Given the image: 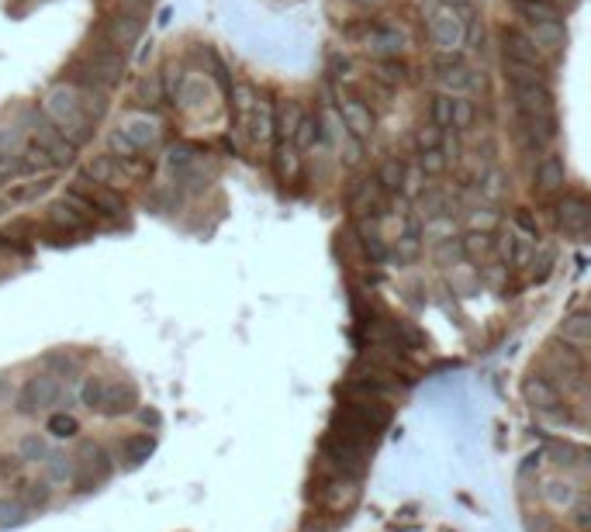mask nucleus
<instances>
[{
    "mask_svg": "<svg viewBox=\"0 0 591 532\" xmlns=\"http://www.w3.org/2000/svg\"><path fill=\"white\" fill-rule=\"evenodd\" d=\"M460 253H464V259H470V263H485V259L495 256V236H491V232L470 228L467 236L460 239Z\"/></svg>",
    "mask_w": 591,
    "mask_h": 532,
    "instance_id": "28",
    "label": "nucleus"
},
{
    "mask_svg": "<svg viewBox=\"0 0 591 532\" xmlns=\"http://www.w3.org/2000/svg\"><path fill=\"white\" fill-rule=\"evenodd\" d=\"M502 59H516V63H526V66H536L550 73L546 55L533 45V38L522 32V28H502Z\"/></svg>",
    "mask_w": 591,
    "mask_h": 532,
    "instance_id": "16",
    "label": "nucleus"
},
{
    "mask_svg": "<svg viewBox=\"0 0 591 532\" xmlns=\"http://www.w3.org/2000/svg\"><path fill=\"white\" fill-rule=\"evenodd\" d=\"M374 80H381V84H391L398 86L401 80H405V63H398V55H387V59H377L374 63Z\"/></svg>",
    "mask_w": 591,
    "mask_h": 532,
    "instance_id": "43",
    "label": "nucleus"
},
{
    "mask_svg": "<svg viewBox=\"0 0 591 532\" xmlns=\"http://www.w3.org/2000/svg\"><path fill=\"white\" fill-rule=\"evenodd\" d=\"M59 395H63V387H59V377H53V374H38V377H32L25 387H21L18 395V412H45V408H53L55 401H59Z\"/></svg>",
    "mask_w": 591,
    "mask_h": 532,
    "instance_id": "13",
    "label": "nucleus"
},
{
    "mask_svg": "<svg viewBox=\"0 0 591 532\" xmlns=\"http://www.w3.org/2000/svg\"><path fill=\"white\" fill-rule=\"evenodd\" d=\"M105 153L107 156H115V159H132V156H142L132 142H128V136H125L122 128L115 125V128H107V136H105Z\"/></svg>",
    "mask_w": 591,
    "mask_h": 532,
    "instance_id": "38",
    "label": "nucleus"
},
{
    "mask_svg": "<svg viewBox=\"0 0 591 532\" xmlns=\"http://www.w3.org/2000/svg\"><path fill=\"white\" fill-rule=\"evenodd\" d=\"M80 101H84V90H80V86L70 84V80H55V84L42 94L38 111H42V118L45 121H53L55 128H66L73 118L84 115Z\"/></svg>",
    "mask_w": 591,
    "mask_h": 532,
    "instance_id": "5",
    "label": "nucleus"
},
{
    "mask_svg": "<svg viewBox=\"0 0 591 532\" xmlns=\"http://www.w3.org/2000/svg\"><path fill=\"white\" fill-rule=\"evenodd\" d=\"M588 311H591V294H588Z\"/></svg>",
    "mask_w": 591,
    "mask_h": 532,
    "instance_id": "61",
    "label": "nucleus"
},
{
    "mask_svg": "<svg viewBox=\"0 0 591 532\" xmlns=\"http://www.w3.org/2000/svg\"><path fill=\"white\" fill-rule=\"evenodd\" d=\"M512 232H516L522 242H533V246L539 242V222L529 215V207H516V211H512Z\"/></svg>",
    "mask_w": 591,
    "mask_h": 532,
    "instance_id": "40",
    "label": "nucleus"
},
{
    "mask_svg": "<svg viewBox=\"0 0 591 532\" xmlns=\"http://www.w3.org/2000/svg\"><path fill=\"white\" fill-rule=\"evenodd\" d=\"M526 35L533 38V45H536L546 59L556 55V52H564V45H567V32H564L560 21H536V25H526Z\"/></svg>",
    "mask_w": 591,
    "mask_h": 532,
    "instance_id": "22",
    "label": "nucleus"
},
{
    "mask_svg": "<svg viewBox=\"0 0 591 532\" xmlns=\"http://www.w3.org/2000/svg\"><path fill=\"white\" fill-rule=\"evenodd\" d=\"M301 118H305V107H301V104L280 101L277 104V142H295Z\"/></svg>",
    "mask_w": 591,
    "mask_h": 532,
    "instance_id": "31",
    "label": "nucleus"
},
{
    "mask_svg": "<svg viewBox=\"0 0 591 532\" xmlns=\"http://www.w3.org/2000/svg\"><path fill=\"white\" fill-rule=\"evenodd\" d=\"M332 436H339V439H349V443H364V447H370L374 443V436L381 429H374L370 422H366L364 415L356 412L353 405H343V408H336V415H332V426H329Z\"/></svg>",
    "mask_w": 591,
    "mask_h": 532,
    "instance_id": "15",
    "label": "nucleus"
},
{
    "mask_svg": "<svg viewBox=\"0 0 591 532\" xmlns=\"http://www.w3.org/2000/svg\"><path fill=\"white\" fill-rule=\"evenodd\" d=\"M550 532H560V529H550Z\"/></svg>",
    "mask_w": 591,
    "mask_h": 532,
    "instance_id": "63",
    "label": "nucleus"
},
{
    "mask_svg": "<svg viewBox=\"0 0 591 532\" xmlns=\"http://www.w3.org/2000/svg\"><path fill=\"white\" fill-rule=\"evenodd\" d=\"M366 4H381V0H366Z\"/></svg>",
    "mask_w": 591,
    "mask_h": 532,
    "instance_id": "59",
    "label": "nucleus"
},
{
    "mask_svg": "<svg viewBox=\"0 0 591 532\" xmlns=\"http://www.w3.org/2000/svg\"><path fill=\"white\" fill-rule=\"evenodd\" d=\"M360 249H364V256L370 263H384L387 259V246H384L381 232L374 228V225H366V218H360Z\"/></svg>",
    "mask_w": 591,
    "mask_h": 532,
    "instance_id": "33",
    "label": "nucleus"
},
{
    "mask_svg": "<svg viewBox=\"0 0 591 532\" xmlns=\"http://www.w3.org/2000/svg\"><path fill=\"white\" fill-rule=\"evenodd\" d=\"M516 4H526V0H512V7H516Z\"/></svg>",
    "mask_w": 591,
    "mask_h": 532,
    "instance_id": "58",
    "label": "nucleus"
},
{
    "mask_svg": "<svg viewBox=\"0 0 591 532\" xmlns=\"http://www.w3.org/2000/svg\"><path fill=\"white\" fill-rule=\"evenodd\" d=\"M519 132L533 149H546L556 138V118H526V115H519Z\"/></svg>",
    "mask_w": 591,
    "mask_h": 532,
    "instance_id": "27",
    "label": "nucleus"
},
{
    "mask_svg": "<svg viewBox=\"0 0 591 532\" xmlns=\"http://www.w3.org/2000/svg\"><path fill=\"white\" fill-rule=\"evenodd\" d=\"M429 118L439 132H453V97L450 94H436L429 104Z\"/></svg>",
    "mask_w": 591,
    "mask_h": 532,
    "instance_id": "42",
    "label": "nucleus"
},
{
    "mask_svg": "<svg viewBox=\"0 0 591 532\" xmlns=\"http://www.w3.org/2000/svg\"><path fill=\"white\" fill-rule=\"evenodd\" d=\"M274 170L284 184H295L297 176H301V149H297L295 142H277L274 146Z\"/></svg>",
    "mask_w": 591,
    "mask_h": 532,
    "instance_id": "26",
    "label": "nucleus"
},
{
    "mask_svg": "<svg viewBox=\"0 0 591 532\" xmlns=\"http://www.w3.org/2000/svg\"><path fill=\"white\" fill-rule=\"evenodd\" d=\"M94 225L84 218V211L73 205L70 197L63 201H53L45 207V222H42V236L45 242H73V239H84L90 236Z\"/></svg>",
    "mask_w": 591,
    "mask_h": 532,
    "instance_id": "3",
    "label": "nucleus"
},
{
    "mask_svg": "<svg viewBox=\"0 0 591 532\" xmlns=\"http://www.w3.org/2000/svg\"><path fill=\"white\" fill-rule=\"evenodd\" d=\"M7 253H28V249H21L18 242H11L7 239V232L0 228V256H7Z\"/></svg>",
    "mask_w": 591,
    "mask_h": 532,
    "instance_id": "56",
    "label": "nucleus"
},
{
    "mask_svg": "<svg viewBox=\"0 0 591 532\" xmlns=\"http://www.w3.org/2000/svg\"><path fill=\"white\" fill-rule=\"evenodd\" d=\"M73 194H80L87 205H94L105 218H125V211H128V201H125V194L118 187H111V184H97V180H87V176H76L70 184Z\"/></svg>",
    "mask_w": 591,
    "mask_h": 532,
    "instance_id": "9",
    "label": "nucleus"
},
{
    "mask_svg": "<svg viewBox=\"0 0 591 532\" xmlns=\"http://www.w3.org/2000/svg\"><path fill=\"white\" fill-rule=\"evenodd\" d=\"M564 4H577V0H564Z\"/></svg>",
    "mask_w": 591,
    "mask_h": 532,
    "instance_id": "60",
    "label": "nucleus"
},
{
    "mask_svg": "<svg viewBox=\"0 0 591 532\" xmlns=\"http://www.w3.org/2000/svg\"><path fill=\"white\" fill-rule=\"evenodd\" d=\"M312 498L326 512H349L356 505V498H360V484H356V477H346V474H329L312 491Z\"/></svg>",
    "mask_w": 591,
    "mask_h": 532,
    "instance_id": "10",
    "label": "nucleus"
},
{
    "mask_svg": "<svg viewBox=\"0 0 591 532\" xmlns=\"http://www.w3.org/2000/svg\"><path fill=\"white\" fill-rule=\"evenodd\" d=\"M433 84L439 86V94L470 97L474 90L485 86V76H481L474 66H467L464 59H456V55H439L433 66Z\"/></svg>",
    "mask_w": 591,
    "mask_h": 532,
    "instance_id": "4",
    "label": "nucleus"
},
{
    "mask_svg": "<svg viewBox=\"0 0 591 532\" xmlns=\"http://www.w3.org/2000/svg\"><path fill=\"white\" fill-rule=\"evenodd\" d=\"M215 97V90H211V84L201 76V73H187V80L180 84V90H176L174 101L184 107V111H201L205 104Z\"/></svg>",
    "mask_w": 591,
    "mask_h": 532,
    "instance_id": "24",
    "label": "nucleus"
},
{
    "mask_svg": "<svg viewBox=\"0 0 591 532\" xmlns=\"http://www.w3.org/2000/svg\"><path fill=\"white\" fill-rule=\"evenodd\" d=\"M322 457L332 467V474H346V477H360L366 470V447L364 443H349L339 436H326L322 443Z\"/></svg>",
    "mask_w": 591,
    "mask_h": 532,
    "instance_id": "8",
    "label": "nucleus"
},
{
    "mask_svg": "<svg viewBox=\"0 0 591 532\" xmlns=\"http://www.w3.org/2000/svg\"><path fill=\"white\" fill-rule=\"evenodd\" d=\"M443 136H446V132H439L436 125H422V128L416 132V149L418 153H426V149H439V146H443Z\"/></svg>",
    "mask_w": 591,
    "mask_h": 532,
    "instance_id": "50",
    "label": "nucleus"
},
{
    "mask_svg": "<svg viewBox=\"0 0 591 532\" xmlns=\"http://www.w3.org/2000/svg\"><path fill=\"white\" fill-rule=\"evenodd\" d=\"M315 532H326V529H315Z\"/></svg>",
    "mask_w": 591,
    "mask_h": 532,
    "instance_id": "62",
    "label": "nucleus"
},
{
    "mask_svg": "<svg viewBox=\"0 0 591 532\" xmlns=\"http://www.w3.org/2000/svg\"><path fill=\"white\" fill-rule=\"evenodd\" d=\"M418 253H422V236H418V232H405L398 239V246H395V256L408 263V259H416Z\"/></svg>",
    "mask_w": 591,
    "mask_h": 532,
    "instance_id": "51",
    "label": "nucleus"
},
{
    "mask_svg": "<svg viewBox=\"0 0 591 532\" xmlns=\"http://www.w3.org/2000/svg\"><path fill=\"white\" fill-rule=\"evenodd\" d=\"M318 142H326V136H322V118L305 111V118H301V125H297L295 146L301 149V153H305V149H315Z\"/></svg>",
    "mask_w": 591,
    "mask_h": 532,
    "instance_id": "35",
    "label": "nucleus"
},
{
    "mask_svg": "<svg viewBox=\"0 0 591 532\" xmlns=\"http://www.w3.org/2000/svg\"><path fill=\"white\" fill-rule=\"evenodd\" d=\"M329 69H332V76H336V80H346L349 59H339V55H332V59H329Z\"/></svg>",
    "mask_w": 591,
    "mask_h": 532,
    "instance_id": "55",
    "label": "nucleus"
},
{
    "mask_svg": "<svg viewBox=\"0 0 591 532\" xmlns=\"http://www.w3.org/2000/svg\"><path fill=\"white\" fill-rule=\"evenodd\" d=\"M45 190H49V180L35 176L28 184H11V187L4 190V197H7V205H28V201H38Z\"/></svg>",
    "mask_w": 591,
    "mask_h": 532,
    "instance_id": "32",
    "label": "nucleus"
},
{
    "mask_svg": "<svg viewBox=\"0 0 591 532\" xmlns=\"http://www.w3.org/2000/svg\"><path fill=\"white\" fill-rule=\"evenodd\" d=\"M163 101H166V90H163V84H159V76H142L139 84L132 86V111L159 115Z\"/></svg>",
    "mask_w": 591,
    "mask_h": 532,
    "instance_id": "25",
    "label": "nucleus"
},
{
    "mask_svg": "<svg viewBox=\"0 0 591 532\" xmlns=\"http://www.w3.org/2000/svg\"><path fill=\"white\" fill-rule=\"evenodd\" d=\"M436 4H446V7H456V11H467L474 0H436Z\"/></svg>",
    "mask_w": 591,
    "mask_h": 532,
    "instance_id": "57",
    "label": "nucleus"
},
{
    "mask_svg": "<svg viewBox=\"0 0 591 532\" xmlns=\"http://www.w3.org/2000/svg\"><path fill=\"white\" fill-rule=\"evenodd\" d=\"M125 69H128V55L111 49L101 35L90 32L80 52L63 66L59 80H70L80 90H111V86H118L125 80Z\"/></svg>",
    "mask_w": 591,
    "mask_h": 532,
    "instance_id": "1",
    "label": "nucleus"
},
{
    "mask_svg": "<svg viewBox=\"0 0 591 532\" xmlns=\"http://www.w3.org/2000/svg\"><path fill=\"white\" fill-rule=\"evenodd\" d=\"M21 470H25V460H15V457H0V481H18Z\"/></svg>",
    "mask_w": 591,
    "mask_h": 532,
    "instance_id": "54",
    "label": "nucleus"
},
{
    "mask_svg": "<svg viewBox=\"0 0 591 532\" xmlns=\"http://www.w3.org/2000/svg\"><path fill=\"white\" fill-rule=\"evenodd\" d=\"M426 180H429V176L422 173V166H418V163H416V166H408L401 194H405V197H418V194H422V187H426Z\"/></svg>",
    "mask_w": 591,
    "mask_h": 532,
    "instance_id": "52",
    "label": "nucleus"
},
{
    "mask_svg": "<svg viewBox=\"0 0 591 532\" xmlns=\"http://www.w3.org/2000/svg\"><path fill=\"white\" fill-rule=\"evenodd\" d=\"M153 449H156V439H153L149 432H135V436L125 439V460H128V464H142Z\"/></svg>",
    "mask_w": 591,
    "mask_h": 532,
    "instance_id": "37",
    "label": "nucleus"
},
{
    "mask_svg": "<svg viewBox=\"0 0 591 532\" xmlns=\"http://www.w3.org/2000/svg\"><path fill=\"white\" fill-rule=\"evenodd\" d=\"M142 32H145V11H135V7H115L94 25V35H101L111 49L125 55L142 42Z\"/></svg>",
    "mask_w": 591,
    "mask_h": 532,
    "instance_id": "2",
    "label": "nucleus"
},
{
    "mask_svg": "<svg viewBox=\"0 0 591 532\" xmlns=\"http://www.w3.org/2000/svg\"><path fill=\"white\" fill-rule=\"evenodd\" d=\"M80 176H87V180H97V184H111V187L122 190V184H125L122 159H115V156H107V153L90 156L87 163L80 166Z\"/></svg>",
    "mask_w": 591,
    "mask_h": 532,
    "instance_id": "23",
    "label": "nucleus"
},
{
    "mask_svg": "<svg viewBox=\"0 0 591 532\" xmlns=\"http://www.w3.org/2000/svg\"><path fill=\"white\" fill-rule=\"evenodd\" d=\"M366 49L377 52L381 59H387V55H398V52H401V35L387 32V28H381V25H374V28H370V35H366Z\"/></svg>",
    "mask_w": 591,
    "mask_h": 532,
    "instance_id": "34",
    "label": "nucleus"
},
{
    "mask_svg": "<svg viewBox=\"0 0 591 532\" xmlns=\"http://www.w3.org/2000/svg\"><path fill=\"white\" fill-rule=\"evenodd\" d=\"M339 115H343V125H346L349 136L360 138V142H370L374 132H377V115L356 94H343L339 97Z\"/></svg>",
    "mask_w": 591,
    "mask_h": 532,
    "instance_id": "14",
    "label": "nucleus"
},
{
    "mask_svg": "<svg viewBox=\"0 0 591 532\" xmlns=\"http://www.w3.org/2000/svg\"><path fill=\"white\" fill-rule=\"evenodd\" d=\"M556 339L564 346H571L574 353H591V311L567 315L556 328Z\"/></svg>",
    "mask_w": 591,
    "mask_h": 532,
    "instance_id": "21",
    "label": "nucleus"
},
{
    "mask_svg": "<svg viewBox=\"0 0 591 532\" xmlns=\"http://www.w3.org/2000/svg\"><path fill=\"white\" fill-rule=\"evenodd\" d=\"M118 128L128 136V142H132L142 156L153 153L159 146V138H163V121H159V115H149V111H128V115L118 121Z\"/></svg>",
    "mask_w": 591,
    "mask_h": 532,
    "instance_id": "11",
    "label": "nucleus"
},
{
    "mask_svg": "<svg viewBox=\"0 0 591 532\" xmlns=\"http://www.w3.org/2000/svg\"><path fill=\"white\" fill-rule=\"evenodd\" d=\"M477 118V107L470 97H453V132H467Z\"/></svg>",
    "mask_w": 591,
    "mask_h": 532,
    "instance_id": "45",
    "label": "nucleus"
},
{
    "mask_svg": "<svg viewBox=\"0 0 591 532\" xmlns=\"http://www.w3.org/2000/svg\"><path fill=\"white\" fill-rule=\"evenodd\" d=\"M184 80H187V73H184V63H176V59H170V63L163 66V73H159V84L166 90V97H176V90H180Z\"/></svg>",
    "mask_w": 591,
    "mask_h": 532,
    "instance_id": "47",
    "label": "nucleus"
},
{
    "mask_svg": "<svg viewBox=\"0 0 591 532\" xmlns=\"http://www.w3.org/2000/svg\"><path fill=\"white\" fill-rule=\"evenodd\" d=\"M21 460H25V464H45V460H49V447H45V439H38V436L21 439Z\"/></svg>",
    "mask_w": 591,
    "mask_h": 532,
    "instance_id": "48",
    "label": "nucleus"
},
{
    "mask_svg": "<svg viewBox=\"0 0 591 532\" xmlns=\"http://www.w3.org/2000/svg\"><path fill=\"white\" fill-rule=\"evenodd\" d=\"M381 184L377 180H353L346 190V205L353 211V218H370V211H381Z\"/></svg>",
    "mask_w": 591,
    "mask_h": 532,
    "instance_id": "20",
    "label": "nucleus"
},
{
    "mask_svg": "<svg viewBox=\"0 0 591 532\" xmlns=\"http://www.w3.org/2000/svg\"><path fill=\"white\" fill-rule=\"evenodd\" d=\"M245 132V138L253 142V146H266L270 138H277V107L270 101H256V107H253V115L239 125Z\"/></svg>",
    "mask_w": 591,
    "mask_h": 532,
    "instance_id": "18",
    "label": "nucleus"
},
{
    "mask_svg": "<svg viewBox=\"0 0 591 532\" xmlns=\"http://www.w3.org/2000/svg\"><path fill=\"white\" fill-rule=\"evenodd\" d=\"M28 516H32V508H28L21 498L0 501V529H15V526H21Z\"/></svg>",
    "mask_w": 591,
    "mask_h": 532,
    "instance_id": "41",
    "label": "nucleus"
},
{
    "mask_svg": "<svg viewBox=\"0 0 591 532\" xmlns=\"http://www.w3.org/2000/svg\"><path fill=\"white\" fill-rule=\"evenodd\" d=\"M522 397L529 408H536L543 415H556V408H560V387L543 374H529L522 380Z\"/></svg>",
    "mask_w": 591,
    "mask_h": 532,
    "instance_id": "17",
    "label": "nucleus"
},
{
    "mask_svg": "<svg viewBox=\"0 0 591 532\" xmlns=\"http://www.w3.org/2000/svg\"><path fill=\"white\" fill-rule=\"evenodd\" d=\"M516 11L529 25H536V21H560V11H556L554 0H526V4H516Z\"/></svg>",
    "mask_w": 591,
    "mask_h": 532,
    "instance_id": "36",
    "label": "nucleus"
},
{
    "mask_svg": "<svg viewBox=\"0 0 591 532\" xmlns=\"http://www.w3.org/2000/svg\"><path fill=\"white\" fill-rule=\"evenodd\" d=\"M49 432H53V436H59V439H73V436L80 432V422H76L73 415H66V412H53V415H49Z\"/></svg>",
    "mask_w": 591,
    "mask_h": 532,
    "instance_id": "49",
    "label": "nucleus"
},
{
    "mask_svg": "<svg viewBox=\"0 0 591 532\" xmlns=\"http://www.w3.org/2000/svg\"><path fill=\"white\" fill-rule=\"evenodd\" d=\"M481 197H487V201H498L505 194V173L498 170V166H491V170L481 173Z\"/></svg>",
    "mask_w": 591,
    "mask_h": 532,
    "instance_id": "46",
    "label": "nucleus"
},
{
    "mask_svg": "<svg viewBox=\"0 0 591 532\" xmlns=\"http://www.w3.org/2000/svg\"><path fill=\"white\" fill-rule=\"evenodd\" d=\"M533 187L539 194H564L567 187V166L556 153H546L533 170Z\"/></svg>",
    "mask_w": 591,
    "mask_h": 532,
    "instance_id": "19",
    "label": "nucleus"
},
{
    "mask_svg": "<svg viewBox=\"0 0 591 532\" xmlns=\"http://www.w3.org/2000/svg\"><path fill=\"white\" fill-rule=\"evenodd\" d=\"M512 104L516 111L526 118H556V101L554 90L546 86V80H529V84H508Z\"/></svg>",
    "mask_w": 591,
    "mask_h": 532,
    "instance_id": "7",
    "label": "nucleus"
},
{
    "mask_svg": "<svg viewBox=\"0 0 591 532\" xmlns=\"http://www.w3.org/2000/svg\"><path fill=\"white\" fill-rule=\"evenodd\" d=\"M429 38H433V45L439 52L453 55V52L467 42V21L460 17V11H456V7L436 4L433 17H429Z\"/></svg>",
    "mask_w": 591,
    "mask_h": 532,
    "instance_id": "6",
    "label": "nucleus"
},
{
    "mask_svg": "<svg viewBox=\"0 0 591 532\" xmlns=\"http://www.w3.org/2000/svg\"><path fill=\"white\" fill-rule=\"evenodd\" d=\"M32 142H35L38 149H45V153L53 156L55 170H63V166H73V159H76V153H80L76 146H70V142H66V136L55 128L53 121L42 118V111H38L35 125H32Z\"/></svg>",
    "mask_w": 591,
    "mask_h": 532,
    "instance_id": "12",
    "label": "nucleus"
},
{
    "mask_svg": "<svg viewBox=\"0 0 591 532\" xmlns=\"http://www.w3.org/2000/svg\"><path fill=\"white\" fill-rule=\"evenodd\" d=\"M80 107H84V115H87L90 121H97V125H101V118H105L107 107H111V90H84V101H80Z\"/></svg>",
    "mask_w": 591,
    "mask_h": 532,
    "instance_id": "39",
    "label": "nucleus"
},
{
    "mask_svg": "<svg viewBox=\"0 0 591 532\" xmlns=\"http://www.w3.org/2000/svg\"><path fill=\"white\" fill-rule=\"evenodd\" d=\"M42 363H45V366H53V377H63L66 370H73V366H76V360H73V356H66V353H49V356H42Z\"/></svg>",
    "mask_w": 591,
    "mask_h": 532,
    "instance_id": "53",
    "label": "nucleus"
},
{
    "mask_svg": "<svg viewBox=\"0 0 591 532\" xmlns=\"http://www.w3.org/2000/svg\"><path fill=\"white\" fill-rule=\"evenodd\" d=\"M546 370L554 377H567V380H581V360L571 346H560V349H550L546 356Z\"/></svg>",
    "mask_w": 591,
    "mask_h": 532,
    "instance_id": "29",
    "label": "nucleus"
},
{
    "mask_svg": "<svg viewBox=\"0 0 591 532\" xmlns=\"http://www.w3.org/2000/svg\"><path fill=\"white\" fill-rule=\"evenodd\" d=\"M418 166L426 176H443L446 166H450V156L443 153V146L439 149H426V153H418Z\"/></svg>",
    "mask_w": 591,
    "mask_h": 532,
    "instance_id": "44",
    "label": "nucleus"
},
{
    "mask_svg": "<svg viewBox=\"0 0 591 532\" xmlns=\"http://www.w3.org/2000/svg\"><path fill=\"white\" fill-rule=\"evenodd\" d=\"M405 173H408V163L405 159H398V156H387L381 166H377V184H381L384 194H401V187H405Z\"/></svg>",
    "mask_w": 591,
    "mask_h": 532,
    "instance_id": "30",
    "label": "nucleus"
}]
</instances>
